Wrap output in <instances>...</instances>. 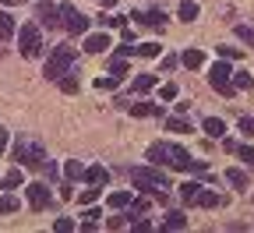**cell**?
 I'll list each match as a JSON object with an SVG mask.
<instances>
[{"mask_svg": "<svg viewBox=\"0 0 254 233\" xmlns=\"http://www.w3.org/2000/svg\"><path fill=\"white\" fill-rule=\"evenodd\" d=\"M74 60H78V50H74L71 43H57V46L50 50L46 64H43V78H46V81H57L60 75H67V71L74 68Z\"/></svg>", "mask_w": 254, "mask_h": 233, "instance_id": "cell-1", "label": "cell"}, {"mask_svg": "<svg viewBox=\"0 0 254 233\" xmlns=\"http://www.w3.org/2000/svg\"><path fill=\"white\" fill-rule=\"evenodd\" d=\"M127 177H131V184L141 187L145 194H152V191H159V187H170V177L159 170L155 162H152V166H131V170H127Z\"/></svg>", "mask_w": 254, "mask_h": 233, "instance_id": "cell-2", "label": "cell"}, {"mask_svg": "<svg viewBox=\"0 0 254 233\" xmlns=\"http://www.w3.org/2000/svg\"><path fill=\"white\" fill-rule=\"evenodd\" d=\"M208 85L219 92V95H237V85H233V68H230V60H215L212 68H208Z\"/></svg>", "mask_w": 254, "mask_h": 233, "instance_id": "cell-3", "label": "cell"}, {"mask_svg": "<svg viewBox=\"0 0 254 233\" xmlns=\"http://www.w3.org/2000/svg\"><path fill=\"white\" fill-rule=\"evenodd\" d=\"M11 159H18V166H39V162L46 159V149H43V142L14 138V155H11Z\"/></svg>", "mask_w": 254, "mask_h": 233, "instance_id": "cell-4", "label": "cell"}, {"mask_svg": "<svg viewBox=\"0 0 254 233\" xmlns=\"http://www.w3.org/2000/svg\"><path fill=\"white\" fill-rule=\"evenodd\" d=\"M18 50H21V57H28V60L43 53V43H39V21H28V25L18 28Z\"/></svg>", "mask_w": 254, "mask_h": 233, "instance_id": "cell-5", "label": "cell"}, {"mask_svg": "<svg viewBox=\"0 0 254 233\" xmlns=\"http://www.w3.org/2000/svg\"><path fill=\"white\" fill-rule=\"evenodd\" d=\"M60 18H64V28H67L71 39H78V36H85V32H88V18H85L74 4H60Z\"/></svg>", "mask_w": 254, "mask_h": 233, "instance_id": "cell-6", "label": "cell"}, {"mask_svg": "<svg viewBox=\"0 0 254 233\" xmlns=\"http://www.w3.org/2000/svg\"><path fill=\"white\" fill-rule=\"evenodd\" d=\"M28 202H32V209H36V212H43V209H50L53 194H50V187L39 180V184H28Z\"/></svg>", "mask_w": 254, "mask_h": 233, "instance_id": "cell-7", "label": "cell"}, {"mask_svg": "<svg viewBox=\"0 0 254 233\" xmlns=\"http://www.w3.org/2000/svg\"><path fill=\"white\" fill-rule=\"evenodd\" d=\"M36 18H39L43 28H57V25H64L60 7H53V4H39V7H36Z\"/></svg>", "mask_w": 254, "mask_h": 233, "instance_id": "cell-8", "label": "cell"}, {"mask_svg": "<svg viewBox=\"0 0 254 233\" xmlns=\"http://www.w3.org/2000/svg\"><path fill=\"white\" fill-rule=\"evenodd\" d=\"M85 53H106L110 50V36L106 32H92V36H85Z\"/></svg>", "mask_w": 254, "mask_h": 233, "instance_id": "cell-9", "label": "cell"}, {"mask_svg": "<svg viewBox=\"0 0 254 233\" xmlns=\"http://www.w3.org/2000/svg\"><path fill=\"white\" fill-rule=\"evenodd\" d=\"M148 162H155V166H170V142H155V145H148V155H145Z\"/></svg>", "mask_w": 254, "mask_h": 233, "instance_id": "cell-10", "label": "cell"}, {"mask_svg": "<svg viewBox=\"0 0 254 233\" xmlns=\"http://www.w3.org/2000/svg\"><path fill=\"white\" fill-rule=\"evenodd\" d=\"M180 64H184L187 71H198V68H205V50H198V46L184 50V53H180Z\"/></svg>", "mask_w": 254, "mask_h": 233, "instance_id": "cell-11", "label": "cell"}, {"mask_svg": "<svg viewBox=\"0 0 254 233\" xmlns=\"http://www.w3.org/2000/svg\"><path fill=\"white\" fill-rule=\"evenodd\" d=\"M127 110H131V117H138V120H148V117H163L159 103H131Z\"/></svg>", "mask_w": 254, "mask_h": 233, "instance_id": "cell-12", "label": "cell"}, {"mask_svg": "<svg viewBox=\"0 0 254 233\" xmlns=\"http://www.w3.org/2000/svg\"><path fill=\"white\" fill-rule=\"evenodd\" d=\"M85 180L95 184V187H106L110 184V170L106 166H85Z\"/></svg>", "mask_w": 254, "mask_h": 233, "instance_id": "cell-13", "label": "cell"}, {"mask_svg": "<svg viewBox=\"0 0 254 233\" xmlns=\"http://www.w3.org/2000/svg\"><path fill=\"white\" fill-rule=\"evenodd\" d=\"M134 21H138V25H155V28H163V25H166V14L159 11V7H155V11H134Z\"/></svg>", "mask_w": 254, "mask_h": 233, "instance_id": "cell-14", "label": "cell"}, {"mask_svg": "<svg viewBox=\"0 0 254 233\" xmlns=\"http://www.w3.org/2000/svg\"><path fill=\"white\" fill-rule=\"evenodd\" d=\"M14 36H18V28H14V14H11V11H0V39L11 43Z\"/></svg>", "mask_w": 254, "mask_h": 233, "instance_id": "cell-15", "label": "cell"}, {"mask_svg": "<svg viewBox=\"0 0 254 233\" xmlns=\"http://www.w3.org/2000/svg\"><path fill=\"white\" fill-rule=\"evenodd\" d=\"M198 194H201V184H198V180H184V184H180V202H184V205H194Z\"/></svg>", "mask_w": 254, "mask_h": 233, "instance_id": "cell-16", "label": "cell"}, {"mask_svg": "<svg viewBox=\"0 0 254 233\" xmlns=\"http://www.w3.org/2000/svg\"><path fill=\"white\" fill-rule=\"evenodd\" d=\"M18 209H21V202H18L14 191H4V194H0V216H18Z\"/></svg>", "mask_w": 254, "mask_h": 233, "instance_id": "cell-17", "label": "cell"}, {"mask_svg": "<svg viewBox=\"0 0 254 233\" xmlns=\"http://www.w3.org/2000/svg\"><path fill=\"white\" fill-rule=\"evenodd\" d=\"M18 187H25V173H21V166H14V170L0 180V191H18Z\"/></svg>", "mask_w": 254, "mask_h": 233, "instance_id": "cell-18", "label": "cell"}, {"mask_svg": "<svg viewBox=\"0 0 254 233\" xmlns=\"http://www.w3.org/2000/svg\"><path fill=\"white\" fill-rule=\"evenodd\" d=\"M148 205H152V198H138V202H134V198H131V205H127V219H138V216H145L148 212Z\"/></svg>", "mask_w": 254, "mask_h": 233, "instance_id": "cell-19", "label": "cell"}, {"mask_svg": "<svg viewBox=\"0 0 254 233\" xmlns=\"http://www.w3.org/2000/svg\"><path fill=\"white\" fill-rule=\"evenodd\" d=\"M177 14H180V21H198V4L194 0H180Z\"/></svg>", "mask_w": 254, "mask_h": 233, "instance_id": "cell-20", "label": "cell"}, {"mask_svg": "<svg viewBox=\"0 0 254 233\" xmlns=\"http://www.w3.org/2000/svg\"><path fill=\"white\" fill-rule=\"evenodd\" d=\"M64 177H67V180H85V166L78 159H67V162H64Z\"/></svg>", "mask_w": 254, "mask_h": 233, "instance_id": "cell-21", "label": "cell"}, {"mask_svg": "<svg viewBox=\"0 0 254 233\" xmlns=\"http://www.w3.org/2000/svg\"><path fill=\"white\" fill-rule=\"evenodd\" d=\"M205 135L208 138H222L226 135V124H222L219 117H205Z\"/></svg>", "mask_w": 254, "mask_h": 233, "instance_id": "cell-22", "label": "cell"}, {"mask_svg": "<svg viewBox=\"0 0 254 233\" xmlns=\"http://www.w3.org/2000/svg\"><path fill=\"white\" fill-rule=\"evenodd\" d=\"M194 205H201V209H219V205H222V198H219L215 191H205V187H201V194H198V202H194Z\"/></svg>", "mask_w": 254, "mask_h": 233, "instance_id": "cell-23", "label": "cell"}, {"mask_svg": "<svg viewBox=\"0 0 254 233\" xmlns=\"http://www.w3.org/2000/svg\"><path fill=\"white\" fill-rule=\"evenodd\" d=\"M57 85H60V92L74 95V92H78V78H74V68H71L67 75H60V78H57Z\"/></svg>", "mask_w": 254, "mask_h": 233, "instance_id": "cell-24", "label": "cell"}, {"mask_svg": "<svg viewBox=\"0 0 254 233\" xmlns=\"http://www.w3.org/2000/svg\"><path fill=\"white\" fill-rule=\"evenodd\" d=\"M106 205H110V209H127V205H131V191H113V194L106 198Z\"/></svg>", "mask_w": 254, "mask_h": 233, "instance_id": "cell-25", "label": "cell"}, {"mask_svg": "<svg viewBox=\"0 0 254 233\" xmlns=\"http://www.w3.org/2000/svg\"><path fill=\"white\" fill-rule=\"evenodd\" d=\"M152 85H155V75H138V78H134V85H131V92H134V95H145Z\"/></svg>", "mask_w": 254, "mask_h": 233, "instance_id": "cell-26", "label": "cell"}, {"mask_svg": "<svg viewBox=\"0 0 254 233\" xmlns=\"http://www.w3.org/2000/svg\"><path fill=\"white\" fill-rule=\"evenodd\" d=\"M120 81H124V78H120V75H113V71H110V75H106V78H95V88H99V92H113V88H117V85H120Z\"/></svg>", "mask_w": 254, "mask_h": 233, "instance_id": "cell-27", "label": "cell"}, {"mask_svg": "<svg viewBox=\"0 0 254 233\" xmlns=\"http://www.w3.org/2000/svg\"><path fill=\"white\" fill-rule=\"evenodd\" d=\"M184 226H187L184 212H166V219H163V230H184Z\"/></svg>", "mask_w": 254, "mask_h": 233, "instance_id": "cell-28", "label": "cell"}, {"mask_svg": "<svg viewBox=\"0 0 254 233\" xmlns=\"http://www.w3.org/2000/svg\"><path fill=\"white\" fill-rule=\"evenodd\" d=\"M226 180H230L237 191H244V187H247V173H244V170H237V166H233V170H226Z\"/></svg>", "mask_w": 254, "mask_h": 233, "instance_id": "cell-29", "label": "cell"}, {"mask_svg": "<svg viewBox=\"0 0 254 233\" xmlns=\"http://www.w3.org/2000/svg\"><path fill=\"white\" fill-rule=\"evenodd\" d=\"M95 202H99V187H95V184L78 194V205H95Z\"/></svg>", "mask_w": 254, "mask_h": 233, "instance_id": "cell-30", "label": "cell"}, {"mask_svg": "<svg viewBox=\"0 0 254 233\" xmlns=\"http://www.w3.org/2000/svg\"><path fill=\"white\" fill-rule=\"evenodd\" d=\"M110 71L120 75V78H127V75H131V68H127V57H113V60H110Z\"/></svg>", "mask_w": 254, "mask_h": 233, "instance_id": "cell-31", "label": "cell"}, {"mask_svg": "<svg viewBox=\"0 0 254 233\" xmlns=\"http://www.w3.org/2000/svg\"><path fill=\"white\" fill-rule=\"evenodd\" d=\"M166 131H177V135H187V131H190V124H187L184 117H170V120H166Z\"/></svg>", "mask_w": 254, "mask_h": 233, "instance_id": "cell-32", "label": "cell"}, {"mask_svg": "<svg viewBox=\"0 0 254 233\" xmlns=\"http://www.w3.org/2000/svg\"><path fill=\"white\" fill-rule=\"evenodd\" d=\"M180 92H177V85L173 81H166V85H159V99H163V103H173Z\"/></svg>", "mask_w": 254, "mask_h": 233, "instance_id": "cell-33", "label": "cell"}, {"mask_svg": "<svg viewBox=\"0 0 254 233\" xmlns=\"http://www.w3.org/2000/svg\"><path fill=\"white\" fill-rule=\"evenodd\" d=\"M159 50H163V46H155V43H138V46H134L138 57H159Z\"/></svg>", "mask_w": 254, "mask_h": 233, "instance_id": "cell-34", "label": "cell"}, {"mask_svg": "<svg viewBox=\"0 0 254 233\" xmlns=\"http://www.w3.org/2000/svg\"><path fill=\"white\" fill-rule=\"evenodd\" d=\"M233 85H237V88H254V78H251L247 71H233Z\"/></svg>", "mask_w": 254, "mask_h": 233, "instance_id": "cell-35", "label": "cell"}, {"mask_svg": "<svg viewBox=\"0 0 254 233\" xmlns=\"http://www.w3.org/2000/svg\"><path fill=\"white\" fill-rule=\"evenodd\" d=\"M237 159L247 162V166H254V145H237Z\"/></svg>", "mask_w": 254, "mask_h": 233, "instance_id": "cell-36", "label": "cell"}, {"mask_svg": "<svg viewBox=\"0 0 254 233\" xmlns=\"http://www.w3.org/2000/svg\"><path fill=\"white\" fill-rule=\"evenodd\" d=\"M237 39H244L247 46H254V28H247V25H237Z\"/></svg>", "mask_w": 254, "mask_h": 233, "instance_id": "cell-37", "label": "cell"}, {"mask_svg": "<svg viewBox=\"0 0 254 233\" xmlns=\"http://www.w3.org/2000/svg\"><path fill=\"white\" fill-rule=\"evenodd\" d=\"M53 230H57V233H74L78 226H74V219H57V223H53Z\"/></svg>", "mask_w": 254, "mask_h": 233, "instance_id": "cell-38", "label": "cell"}, {"mask_svg": "<svg viewBox=\"0 0 254 233\" xmlns=\"http://www.w3.org/2000/svg\"><path fill=\"white\" fill-rule=\"evenodd\" d=\"M240 135L244 138H254V117H240Z\"/></svg>", "mask_w": 254, "mask_h": 233, "instance_id": "cell-39", "label": "cell"}, {"mask_svg": "<svg viewBox=\"0 0 254 233\" xmlns=\"http://www.w3.org/2000/svg\"><path fill=\"white\" fill-rule=\"evenodd\" d=\"M113 25H120V18L110 14V11H103V14H99V28H113Z\"/></svg>", "mask_w": 254, "mask_h": 233, "instance_id": "cell-40", "label": "cell"}, {"mask_svg": "<svg viewBox=\"0 0 254 233\" xmlns=\"http://www.w3.org/2000/svg\"><path fill=\"white\" fill-rule=\"evenodd\" d=\"M219 57H222V60H237L240 50H237V46H219Z\"/></svg>", "mask_w": 254, "mask_h": 233, "instance_id": "cell-41", "label": "cell"}, {"mask_svg": "<svg viewBox=\"0 0 254 233\" xmlns=\"http://www.w3.org/2000/svg\"><path fill=\"white\" fill-rule=\"evenodd\" d=\"M106 226H110V230H124V226H127V216H110Z\"/></svg>", "mask_w": 254, "mask_h": 233, "instance_id": "cell-42", "label": "cell"}, {"mask_svg": "<svg viewBox=\"0 0 254 233\" xmlns=\"http://www.w3.org/2000/svg\"><path fill=\"white\" fill-rule=\"evenodd\" d=\"M148 230H152L148 219H134V233H148Z\"/></svg>", "mask_w": 254, "mask_h": 233, "instance_id": "cell-43", "label": "cell"}, {"mask_svg": "<svg viewBox=\"0 0 254 233\" xmlns=\"http://www.w3.org/2000/svg\"><path fill=\"white\" fill-rule=\"evenodd\" d=\"M43 173H46V177H50V180H53V177H57V166H53V162H46V159H43Z\"/></svg>", "mask_w": 254, "mask_h": 233, "instance_id": "cell-44", "label": "cell"}, {"mask_svg": "<svg viewBox=\"0 0 254 233\" xmlns=\"http://www.w3.org/2000/svg\"><path fill=\"white\" fill-rule=\"evenodd\" d=\"M7 145H11V135H7V131H0V155H4Z\"/></svg>", "mask_w": 254, "mask_h": 233, "instance_id": "cell-45", "label": "cell"}, {"mask_svg": "<svg viewBox=\"0 0 254 233\" xmlns=\"http://www.w3.org/2000/svg\"><path fill=\"white\" fill-rule=\"evenodd\" d=\"M103 7H117V0H103Z\"/></svg>", "mask_w": 254, "mask_h": 233, "instance_id": "cell-46", "label": "cell"}, {"mask_svg": "<svg viewBox=\"0 0 254 233\" xmlns=\"http://www.w3.org/2000/svg\"><path fill=\"white\" fill-rule=\"evenodd\" d=\"M0 4H7V0H0Z\"/></svg>", "mask_w": 254, "mask_h": 233, "instance_id": "cell-47", "label": "cell"}]
</instances>
